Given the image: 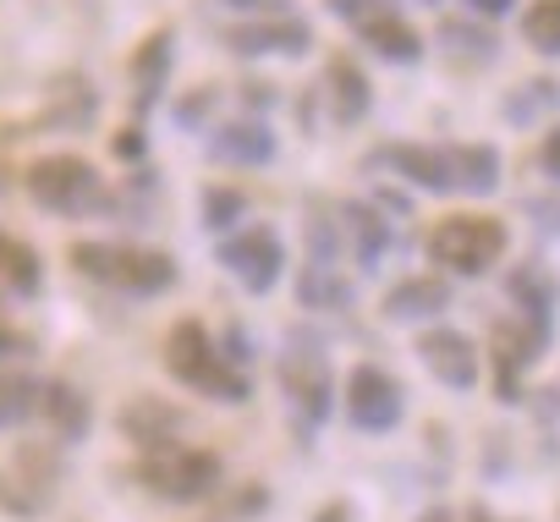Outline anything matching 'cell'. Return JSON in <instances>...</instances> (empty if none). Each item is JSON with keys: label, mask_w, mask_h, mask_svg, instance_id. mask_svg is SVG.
I'll return each instance as SVG.
<instances>
[{"label": "cell", "mask_w": 560, "mask_h": 522, "mask_svg": "<svg viewBox=\"0 0 560 522\" xmlns=\"http://www.w3.org/2000/svg\"><path fill=\"white\" fill-rule=\"evenodd\" d=\"M380 165H396L423 193H494L500 187V154L489 143H456V149H385Z\"/></svg>", "instance_id": "obj_1"}, {"label": "cell", "mask_w": 560, "mask_h": 522, "mask_svg": "<svg viewBox=\"0 0 560 522\" xmlns=\"http://www.w3.org/2000/svg\"><path fill=\"white\" fill-rule=\"evenodd\" d=\"M280 396H287V413L298 424L303 440H314L330 418V402H336V385H330V352L314 330H292L287 347H280Z\"/></svg>", "instance_id": "obj_2"}, {"label": "cell", "mask_w": 560, "mask_h": 522, "mask_svg": "<svg viewBox=\"0 0 560 522\" xmlns=\"http://www.w3.org/2000/svg\"><path fill=\"white\" fill-rule=\"evenodd\" d=\"M165 369H171L176 385H187V391H198V396H209V402H247V396H253L247 374L209 341V330H203L198 320H176V325H171Z\"/></svg>", "instance_id": "obj_3"}, {"label": "cell", "mask_w": 560, "mask_h": 522, "mask_svg": "<svg viewBox=\"0 0 560 522\" xmlns=\"http://www.w3.org/2000/svg\"><path fill=\"white\" fill-rule=\"evenodd\" d=\"M72 265H78V276H89L110 292H127V298H154L176 281L171 253H149V247H127V242H78Z\"/></svg>", "instance_id": "obj_4"}, {"label": "cell", "mask_w": 560, "mask_h": 522, "mask_svg": "<svg viewBox=\"0 0 560 522\" xmlns=\"http://www.w3.org/2000/svg\"><path fill=\"white\" fill-rule=\"evenodd\" d=\"M23 187H28V198H34L45 214L78 220V214L105 209V182H100V171H94L83 154H45V160H34V165L23 171Z\"/></svg>", "instance_id": "obj_5"}, {"label": "cell", "mask_w": 560, "mask_h": 522, "mask_svg": "<svg viewBox=\"0 0 560 522\" xmlns=\"http://www.w3.org/2000/svg\"><path fill=\"white\" fill-rule=\"evenodd\" d=\"M500 253H505V225L489 214H451L429 231V258L445 276H462V281L489 276L500 265Z\"/></svg>", "instance_id": "obj_6"}, {"label": "cell", "mask_w": 560, "mask_h": 522, "mask_svg": "<svg viewBox=\"0 0 560 522\" xmlns=\"http://www.w3.org/2000/svg\"><path fill=\"white\" fill-rule=\"evenodd\" d=\"M138 478L143 489H154L160 500H176V506H192V500H209L220 489V456L203 451V445H160V451H143L138 462Z\"/></svg>", "instance_id": "obj_7"}, {"label": "cell", "mask_w": 560, "mask_h": 522, "mask_svg": "<svg viewBox=\"0 0 560 522\" xmlns=\"http://www.w3.org/2000/svg\"><path fill=\"white\" fill-rule=\"evenodd\" d=\"M220 265L247 287V292H269L280 281V270H287V247H280L275 231L264 225H242L236 236L220 242Z\"/></svg>", "instance_id": "obj_8"}, {"label": "cell", "mask_w": 560, "mask_h": 522, "mask_svg": "<svg viewBox=\"0 0 560 522\" xmlns=\"http://www.w3.org/2000/svg\"><path fill=\"white\" fill-rule=\"evenodd\" d=\"M549 336L555 330H544V325H533L522 314L505 320V325H494V396L500 402H522V374L544 358Z\"/></svg>", "instance_id": "obj_9"}, {"label": "cell", "mask_w": 560, "mask_h": 522, "mask_svg": "<svg viewBox=\"0 0 560 522\" xmlns=\"http://www.w3.org/2000/svg\"><path fill=\"white\" fill-rule=\"evenodd\" d=\"M401 413H407L401 385H396L385 369L358 363V369L347 374V418H352V429H363V434H385V429L401 424Z\"/></svg>", "instance_id": "obj_10"}, {"label": "cell", "mask_w": 560, "mask_h": 522, "mask_svg": "<svg viewBox=\"0 0 560 522\" xmlns=\"http://www.w3.org/2000/svg\"><path fill=\"white\" fill-rule=\"evenodd\" d=\"M225 45L236 56H308L314 34L308 23H298L292 12H280V18H247L225 34Z\"/></svg>", "instance_id": "obj_11"}, {"label": "cell", "mask_w": 560, "mask_h": 522, "mask_svg": "<svg viewBox=\"0 0 560 522\" xmlns=\"http://www.w3.org/2000/svg\"><path fill=\"white\" fill-rule=\"evenodd\" d=\"M418 358L423 369L451 385V391H472L478 385V347L462 336V330H423L418 336Z\"/></svg>", "instance_id": "obj_12"}, {"label": "cell", "mask_w": 560, "mask_h": 522, "mask_svg": "<svg viewBox=\"0 0 560 522\" xmlns=\"http://www.w3.org/2000/svg\"><path fill=\"white\" fill-rule=\"evenodd\" d=\"M116 424H121V434L138 451H160V445H176L182 440V407H171L160 396H132Z\"/></svg>", "instance_id": "obj_13"}, {"label": "cell", "mask_w": 560, "mask_h": 522, "mask_svg": "<svg viewBox=\"0 0 560 522\" xmlns=\"http://www.w3.org/2000/svg\"><path fill=\"white\" fill-rule=\"evenodd\" d=\"M505 292H511V303H516V314H522V320H533V325L555 330V303H560V287L544 276V265H516V270L505 276Z\"/></svg>", "instance_id": "obj_14"}, {"label": "cell", "mask_w": 560, "mask_h": 522, "mask_svg": "<svg viewBox=\"0 0 560 522\" xmlns=\"http://www.w3.org/2000/svg\"><path fill=\"white\" fill-rule=\"evenodd\" d=\"M445 309H451V287H445L440 276H412V281L390 287V298H385V320H396V325L434 320V314H445Z\"/></svg>", "instance_id": "obj_15"}, {"label": "cell", "mask_w": 560, "mask_h": 522, "mask_svg": "<svg viewBox=\"0 0 560 522\" xmlns=\"http://www.w3.org/2000/svg\"><path fill=\"white\" fill-rule=\"evenodd\" d=\"M39 413L50 418V434L61 440V445H83L89 440V424H94V413H89V396L78 391V385H45V402H39Z\"/></svg>", "instance_id": "obj_16"}, {"label": "cell", "mask_w": 560, "mask_h": 522, "mask_svg": "<svg viewBox=\"0 0 560 522\" xmlns=\"http://www.w3.org/2000/svg\"><path fill=\"white\" fill-rule=\"evenodd\" d=\"M325 100H330V111H336V121L341 127H358L363 116H369V78L347 61V56H336L330 67H325Z\"/></svg>", "instance_id": "obj_17"}, {"label": "cell", "mask_w": 560, "mask_h": 522, "mask_svg": "<svg viewBox=\"0 0 560 522\" xmlns=\"http://www.w3.org/2000/svg\"><path fill=\"white\" fill-rule=\"evenodd\" d=\"M214 154L225 165H269L275 160V132L264 121H225L214 132Z\"/></svg>", "instance_id": "obj_18"}, {"label": "cell", "mask_w": 560, "mask_h": 522, "mask_svg": "<svg viewBox=\"0 0 560 522\" xmlns=\"http://www.w3.org/2000/svg\"><path fill=\"white\" fill-rule=\"evenodd\" d=\"M165 78H171V34L160 28V34H149L143 45H138V56H132V105L138 111H149L154 100H160V89H165Z\"/></svg>", "instance_id": "obj_19"}, {"label": "cell", "mask_w": 560, "mask_h": 522, "mask_svg": "<svg viewBox=\"0 0 560 522\" xmlns=\"http://www.w3.org/2000/svg\"><path fill=\"white\" fill-rule=\"evenodd\" d=\"M45 402V385L28 374V369H0V429H23Z\"/></svg>", "instance_id": "obj_20"}, {"label": "cell", "mask_w": 560, "mask_h": 522, "mask_svg": "<svg viewBox=\"0 0 560 522\" xmlns=\"http://www.w3.org/2000/svg\"><path fill=\"white\" fill-rule=\"evenodd\" d=\"M358 28H363V39H369L385 61H418V56H423V39H418L412 23H401L396 12H369Z\"/></svg>", "instance_id": "obj_21"}, {"label": "cell", "mask_w": 560, "mask_h": 522, "mask_svg": "<svg viewBox=\"0 0 560 522\" xmlns=\"http://www.w3.org/2000/svg\"><path fill=\"white\" fill-rule=\"evenodd\" d=\"M341 214L352 225V258H358L363 270H374L380 258H385V247H390V220L380 209H369V204H347Z\"/></svg>", "instance_id": "obj_22"}, {"label": "cell", "mask_w": 560, "mask_h": 522, "mask_svg": "<svg viewBox=\"0 0 560 522\" xmlns=\"http://www.w3.org/2000/svg\"><path fill=\"white\" fill-rule=\"evenodd\" d=\"M298 298H303V309H330V314L352 309V287L336 276V265H303Z\"/></svg>", "instance_id": "obj_23"}, {"label": "cell", "mask_w": 560, "mask_h": 522, "mask_svg": "<svg viewBox=\"0 0 560 522\" xmlns=\"http://www.w3.org/2000/svg\"><path fill=\"white\" fill-rule=\"evenodd\" d=\"M522 39L538 56H560V0H533V12L522 18Z\"/></svg>", "instance_id": "obj_24"}, {"label": "cell", "mask_w": 560, "mask_h": 522, "mask_svg": "<svg viewBox=\"0 0 560 522\" xmlns=\"http://www.w3.org/2000/svg\"><path fill=\"white\" fill-rule=\"evenodd\" d=\"M0 270H7V281H12L18 292H34V287H39V253H34L28 242H12V236H7V253H0Z\"/></svg>", "instance_id": "obj_25"}, {"label": "cell", "mask_w": 560, "mask_h": 522, "mask_svg": "<svg viewBox=\"0 0 560 522\" xmlns=\"http://www.w3.org/2000/svg\"><path fill=\"white\" fill-rule=\"evenodd\" d=\"M242 209H247V198H242L236 187H209V193H203V225H209V231H231V225L242 220Z\"/></svg>", "instance_id": "obj_26"}, {"label": "cell", "mask_w": 560, "mask_h": 522, "mask_svg": "<svg viewBox=\"0 0 560 522\" xmlns=\"http://www.w3.org/2000/svg\"><path fill=\"white\" fill-rule=\"evenodd\" d=\"M341 258V220L314 214L308 220V265H336Z\"/></svg>", "instance_id": "obj_27"}, {"label": "cell", "mask_w": 560, "mask_h": 522, "mask_svg": "<svg viewBox=\"0 0 560 522\" xmlns=\"http://www.w3.org/2000/svg\"><path fill=\"white\" fill-rule=\"evenodd\" d=\"M440 39L451 45V56L462 50V56H478V61H489L494 56V39L483 34V28H472V23H445L440 28Z\"/></svg>", "instance_id": "obj_28"}, {"label": "cell", "mask_w": 560, "mask_h": 522, "mask_svg": "<svg viewBox=\"0 0 560 522\" xmlns=\"http://www.w3.org/2000/svg\"><path fill=\"white\" fill-rule=\"evenodd\" d=\"M0 511H12V517H39V511H45V495H34L23 478L12 484L7 473H0Z\"/></svg>", "instance_id": "obj_29"}, {"label": "cell", "mask_w": 560, "mask_h": 522, "mask_svg": "<svg viewBox=\"0 0 560 522\" xmlns=\"http://www.w3.org/2000/svg\"><path fill=\"white\" fill-rule=\"evenodd\" d=\"M209 105H214V89H203L198 100H182V105H176V121H182V127H192V121H203V116H209Z\"/></svg>", "instance_id": "obj_30"}, {"label": "cell", "mask_w": 560, "mask_h": 522, "mask_svg": "<svg viewBox=\"0 0 560 522\" xmlns=\"http://www.w3.org/2000/svg\"><path fill=\"white\" fill-rule=\"evenodd\" d=\"M231 12H247V18H280L287 12V0H225Z\"/></svg>", "instance_id": "obj_31"}, {"label": "cell", "mask_w": 560, "mask_h": 522, "mask_svg": "<svg viewBox=\"0 0 560 522\" xmlns=\"http://www.w3.org/2000/svg\"><path fill=\"white\" fill-rule=\"evenodd\" d=\"M538 160H544V171H549V176L560 182V127H555V132L544 138V149H538Z\"/></svg>", "instance_id": "obj_32"}, {"label": "cell", "mask_w": 560, "mask_h": 522, "mask_svg": "<svg viewBox=\"0 0 560 522\" xmlns=\"http://www.w3.org/2000/svg\"><path fill=\"white\" fill-rule=\"evenodd\" d=\"M314 522H358V511H352L347 500H330V506H319V511H314Z\"/></svg>", "instance_id": "obj_33"}, {"label": "cell", "mask_w": 560, "mask_h": 522, "mask_svg": "<svg viewBox=\"0 0 560 522\" xmlns=\"http://www.w3.org/2000/svg\"><path fill=\"white\" fill-rule=\"evenodd\" d=\"M467 7H472L478 18H505V12L516 7V0H467Z\"/></svg>", "instance_id": "obj_34"}, {"label": "cell", "mask_w": 560, "mask_h": 522, "mask_svg": "<svg viewBox=\"0 0 560 522\" xmlns=\"http://www.w3.org/2000/svg\"><path fill=\"white\" fill-rule=\"evenodd\" d=\"M12 352H23V341H18V330L7 325V309H0V358H12Z\"/></svg>", "instance_id": "obj_35"}, {"label": "cell", "mask_w": 560, "mask_h": 522, "mask_svg": "<svg viewBox=\"0 0 560 522\" xmlns=\"http://www.w3.org/2000/svg\"><path fill=\"white\" fill-rule=\"evenodd\" d=\"M330 12H341V18L363 23V18H369V0H330Z\"/></svg>", "instance_id": "obj_36"}, {"label": "cell", "mask_w": 560, "mask_h": 522, "mask_svg": "<svg viewBox=\"0 0 560 522\" xmlns=\"http://www.w3.org/2000/svg\"><path fill=\"white\" fill-rule=\"evenodd\" d=\"M412 522H456V511H451V506H429V511H418Z\"/></svg>", "instance_id": "obj_37"}, {"label": "cell", "mask_w": 560, "mask_h": 522, "mask_svg": "<svg viewBox=\"0 0 560 522\" xmlns=\"http://www.w3.org/2000/svg\"><path fill=\"white\" fill-rule=\"evenodd\" d=\"M467 522H494V517H489L483 506H472V511H467Z\"/></svg>", "instance_id": "obj_38"}, {"label": "cell", "mask_w": 560, "mask_h": 522, "mask_svg": "<svg viewBox=\"0 0 560 522\" xmlns=\"http://www.w3.org/2000/svg\"><path fill=\"white\" fill-rule=\"evenodd\" d=\"M0 253H7V236H0Z\"/></svg>", "instance_id": "obj_39"}, {"label": "cell", "mask_w": 560, "mask_h": 522, "mask_svg": "<svg viewBox=\"0 0 560 522\" xmlns=\"http://www.w3.org/2000/svg\"><path fill=\"white\" fill-rule=\"evenodd\" d=\"M429 7H440V0H429Z\"/></svg>", "instance_id": "obj_40"}]
</instances>
